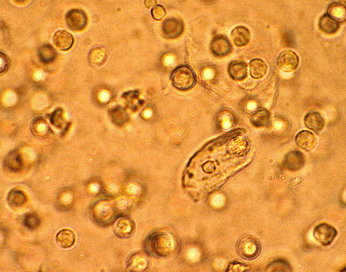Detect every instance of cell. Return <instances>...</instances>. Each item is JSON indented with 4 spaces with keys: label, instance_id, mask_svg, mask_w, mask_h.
I'll return each mask as SVG.
<instances>
[{
    "label": "cell",
    "instance_id": "obj_13",
    "mask_svg": "<svg viewBox=\"0 0 346 272\" xmlns=\"http://www.w3.org/2000/svg\"><path fill=\"white\" fill-rule=\"evenodd\" d=\"M305 158L302 152L293 151L286 155L285 159L286 166L292 171H297L304 165Z\"/></svg>",
    "mask_w": 346,
    "mask_h": 272
},
{
    "label": "cell",
    "instance_id": "obj_1",
    "mask_svg": "<svg viewBox=\"0 0 346 272\" xmlns=\"http://www.w3.org/2000/svg\"><path fill=\"white\" fill-rule=\"evenodd\" d=\"M173 86L181 91L192 89L197 83V75L187 65H181L175 68L171 75Z\"/></svg>",
    "mask_w": 346,
    "mask_h": 272
},
{
    "label": "cell",
    "instance_id": "obj_25",
    "mask_svg": "<svg viewBox=\"0 0 346 272\" xmlns=\"http://www.w3.org/2000/svg\"><path fill=\"white\" fill-rule=\"evenodd\" d=\"M271 267L274 268L272 271L287 272L291 270L290 264L282 259L274 261L272 263Z\"/></svg>",
    "mask_w": 346,
    "mask_h": 272
},
{
    "label": "cell",
    "instance_id": "obj_24",
    "mask_svg": "<svg viewBox=\"0 0 346 272\" xmlns=\"http://www.w3.org/2000/svg\"><path fill=\"white\" fill-rule=\"evenodd\" d=\"M151 15L155 20H161L166 15L164 6L160 4H156L151 10Z\"/></svg>",
    "mask_w": 346,
    "mask_h": 272
},
{
    "label": "cell",
    "instance_id": "obj_10",
    "mask_svg": "<svg viewBox=\"0 0 346 272\" xmlns=\"http://www.w3.org/2000/svg\"><path fill=\"white\" fill-rule=\"evenodd\" d=\"M297 145L307 151L313 150L317 145V139L311 132L304 131L300 132L296 137Z\"/></svg>",
    "mask_w": 346,
    "mask_h": 272
},
{
    "label": "cell",
    "instance_id": "obj_16",
    "mask_svg": "<svg viewBox=\"0 0 346 272\" xmlns=\"http://www.w3.org/2000/svg\"><path fill=\"white\" fill-rule=\"evenodd\" d=\"M107 50L104 47L94 48L90 50L88 55V61L91 66L99 67L107 60Z\"/></svg>",
    "mask_w": 346,
    "mask_h": 272
},
{
    "label": "cell",
    "instance_id": "obj_20",
    "mask_svg": "<svg viewBox=\"0 0 346 272\" xmlns=\"http://www.w3.org/2000/svg\"><path fill=\"white\" fill-rule=\"evenodd\" d=\"M271 114L266 109H260L254 113L251 118L252 125L256 127H264L269 124Z\"/></svg>",
    "mask_w": 346,
    "mask_h": 272
},
{
    "label": "cell",
    "instance_id": "obj_17",
    "mask_svg": "<svg viewBox=\"0 0 346 272\" xmlns=\"http://www.w3.org/2000/svg\"><path fill=\"white\" fill-rule=\"evenodd\" d=\"M56 242L62 249H68L74 245L75 236L74 232L69 229H63L58 232L56 236Z\"/></svg>",
    "mask_w": 346,
    "mask_h": 272
},
{
    "label": "cell",
    "instance_id": "obj_5",
    "mask_svg": "<svg viewBox=\"0 0 346 272\" xmlns=\"http://www.w3.org/2000/svg\"><path fill=\"white\" fill-rule=\"evenodd\" d=\"M299 58L298 55L290 50L284 51L279 55L277 65L279 68L286 73H291L298 67Z\"/></svg>",
    "mask_w": 346,
    "mask_h": 272
},
{
    "label": "cell",
    "instance_id": "obj_7",
    "mask_svg": "<svg viewBox=\"0 0 346 272\" xmlns=\"http://www.w3.org/2000/svg\"><path fill=\"white\" fill-rule=\"evenodd\" d=\"M210 49L214 56L217 57H223L231 53L232 45L226 36L218 35L213 38L210 45Z\"/></svg>",
    "mask_w": 346,
    "mask_h": 272
},
{
    "label": "cell",
    "instance_id": "obj_6",
    "mask_svg": "<svg viewBox=\"0 0 346 272\" xmlns=\"http://www.w3.org/2000/svg\"><path fill=\"white\" fill-rule=\"evenodd\" d=\"M317 241L323 246H329L334 241L338 232L332 226L323 223L316 226L313 232Z\"/></svg>",
    "mask_w": 346,
    "mask_h": 272
},
{
    "label": "cell",
    "instance_id": "obj_21",
    "mask_svg": "<svg viewBox=\"0 0 346 272\" xmlns=\"http://www.w3.org/2000/svg\"><path fill=\"white\" fill-rule=\"evenodd\" d=\"M38 55L42 62L48 63L53 62L55 59L57 52L51 45L46 44L39 48Z\"/></svg>",
    "mask_w": 346,
    "mask_h": 272
},
{
    "label": "cell",
    "instance_id": "obj_23",
    "mask_svg": "<svg viewBox=\"0 0 346 272\" xmlns=\"http://www.w3.org/2000/svg\"><path fill=\"white\" fill-rule=\"evenodd\" d=\"M41 223V220L34 213L27 214L23 219V224L26 228L33 230L38 228Z\"/></svg>",
    "mask_w": 346,
    "mask_h": 272
},
{
    "label": "cell",
    "instance_id": "obj_26",
    "mask_svg": "<svg viewBox=\"0 0 346 272\" xmlns=\"http://www.w3.org/2000/svg\"><path fill=\"white\" fill-rule=\"evenodd\" d=\"M111 115H112L113 120L116 123H121L122 121H125L127 118V114L125 110L120 107H117L112 110Z\"/></svg>",
    "mask_w": 346,
    "mask_h": 272
},
{
    "label": "cell",
    "instance_id": "obj_15",
    "mask_svg": "<svg viewBox=\"0 0 346 272\" xmlns=\"http://www.w3.org/2000/svg\"><path fill=\"white\" fill-rule=\"evenodd\" d=\"M319 27L326 34H334L340 27V24L325 13L319 19Z\"/></svg>",
    "mask_w": 346,
    "mask_h": 272
},
{
    "label": "cell",
    "instance_id": "obj_14",
    "mask_svg": "<svg viewBox=\"0 0 346 272\" xmlns=\"http://www.w3.org/2000/svg\"><path fill=\"white\" fill-rule=\"evenodd\" d=\"M326 13H327L339 24L343 23L346 21V7L345 5L341 2H333L331 3Z\"/></svg>",
    "mask_w": 346,
    "mask_h": 272
},
{
    "label": "cell",
    "instance_id": "obj_9",
    "mask_svg": "<svg viewBox=\"0 0 346 272\" xmlns=\"http://www.w3.org/2000/svg\"><path fill=\"white\" fill-rule=\"evenodd\" d=\"M228 72L233 80H244L248 74L247 65L243 61H233L228 65Z\"/></svg>",
    "mask_w": 346,
    "mask_h": 272
},
{
    "label": "cell",
    "instance_id": "obj_4",
    "mask_svg": "<svg viewBox=\"0 0 346 272\" xmlns=\"http://www.w3.org/2000/svg\"><path fill=\"white\" fill-rule=\"evenodd\" d=\"M184 24L181 19L169 17L165 19L162 25L163 35L168 39H174L180 36L184 31Z\"/></svg>",
    "mask_w": 346,
    "mask_h": 272
},
{
    "label": "cell",
    "instance_id": "obj_8",
    "mask_svg": "<svg viewBox=\"0 0 346 272\" xmlns=\"http://www.w3.org/2000/svg\"><path fill=\"white\" fill-rule=\"evenodd\" d=\"M53 40L56 46L63 51L70 49L72 47L74 42L72 35L64 30L56 31L54 35Z\"/></svg>",
    "mask_w": 346,
    "mask_h": 272
},
{
    "label": "cell",
    "instance_id": "obj_22",
    "mask_svg": "<svg viewBox=\"0 0 346 272\" xmlns=\"http://www.w3.org/2000/svg\"><path fill=\"white\" fill-rule=\"evenodd\" d=\"M26 196L23 192L19 190H12L8 194L7 202L12 207H18L26 202Z\"/></svg>",
    "mask_w": 346,
    "mask_h": 272
},
{
    "label": "cell",
    "instance_id": "obj_11",
    "mask_svg": "<svg viewBox=\"0 0 346 272\" xmlns=\"http://www.w3.org/2000/svg\"><path fill=\"white\" fill-rule=\"evenodd\" d=\"M231 36L237 46L244 47L249 43L251 33L249 29L244 26L240 25L232 31Z\"/></svg>",
    "mask_w": 346,
    "mask_h": 272
},
{
    "label": "cell",
    "instance_id": "obj_12",
    "mask_svg": "<svg viewBox=\"0 0 346 272\" xmlns=\"http://www.w3.org/2000/svg\"><path fill=\"white\" fill-rule=\"evenodd\" d=\"M304 122L307 128L317 133L322 131L325 125L323 117L316 112H311L307 114L305 117Z\"/></svg>",
    "mask_w": 346,
    "mask_h": 272
},
{
    "label": "cell",
    "instance_id": "obj_18",
    "mask_svg": "<svg viewBox=\"0 0 346 272\" xmlns=\"http://www.w3.org/2000/svg\"><path fill=\"white\" fill-rule=\"evenodd\" d=\"M4 166L12 172L20 171L23 166L20 155L15 151L10 152L4 159Z\"/></svg>",
    "mask_w": 346,
    "mask_h": 272
},
{
    "label": "cell",
    "instance_id": "obj_28",
    "mask_svg": "<svg viewBox=\"0 0 346 272\" xmlns=\"http://www.w3.org/2000/svg\"><path fill=\"white\" fill-rule=\"evenodd\" d=\"M157 4V1H154V0H151V1H145V4L147 8H150L152 7H154V6H155Z\"/></svg>",
    "mask_w": 346,
    "mask_h": 272
},
{
    "label": "cell",
    "instance_id": "obj_2",
    "mask_svg": "<svg viewBox=\"0 0 346 272\" xmlns=\"http://www.w3.org/2000/svg\"><path fill=\"white\" fill-rule=\"evenodd\" d=\"M238 254L246 260H253L260 254L261 245L258 239L251 236H245L240 238L237 242Z\"/></svg>",
    "mask_w": 346,
    "mask_h": 272
},
{
    "label": "cell",
    "instance_id": "obj_3",
    "mask_svg": "<svg viewBox=\"0 0 346 272\" xmlns=\"http://www.w3.org/2000/svg\"><path fill=\"white\" fill-rule=\"evenodd\" d=\"M68 28L73 31H81L85 28L88 23L86 12L80 9H71L65 16Z\"/></svg>",
    "mask_w": 346,
    "mask_h": 272
},
{
    "label": "cell",
    "instance_id": "obj_19",
    "mask_svg": "<svg viewBox=\"0 0 346 272\" xmlns=\"http://www.w3.org/2000/svg\"><path fill=\"white\" fill-rule=\"evenodd\" d=\"M250 74L254 79H261L264 77L267 70L266 63L260 58H254L250 63Z\"/></svg>",
    "mask_w": 346,
    "mask_h": 272
},
{
    "label": "cell",
    "instance_id": "obj_27",
    "mask_svg": "<svg viewBox=\"0 0 346 272\" xmlns=\"http://www.w3.org/2000/svg\"><path fill=\"white\" fill-rule=\"evenodd\" d=\"M9 61L5 54L1 53V72L3 73L8 68Z\"/></svg>",
    "mask_w": 346,
    "mask_h": 272
}]
</instances>
